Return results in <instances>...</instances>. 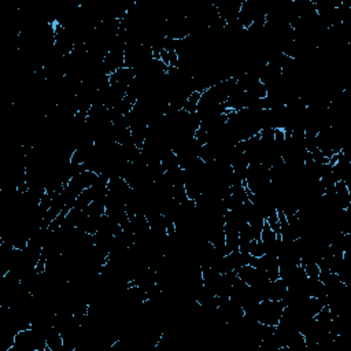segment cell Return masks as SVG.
Returning a JSON list of instances; mask_svg holds the SVG:
<instances>
[{
  "label": "cell",
  "instance_id": "6da1fadb",
  "mask_svg": "<svg viewBox=\"0 0 351 351\" xmlns=\"http://www.w3.org/2000/svg\"><path fill=\"white\" fill-rule=\"evenodd\" d=\"M202 91H192L189 93V96L187 98V102L183 110L188 114H196L198 111V106L199 102H200V98H202Z\"/></svg>",
  "mask_w": 351,
  "mask_h": 351
}]
</instances>
